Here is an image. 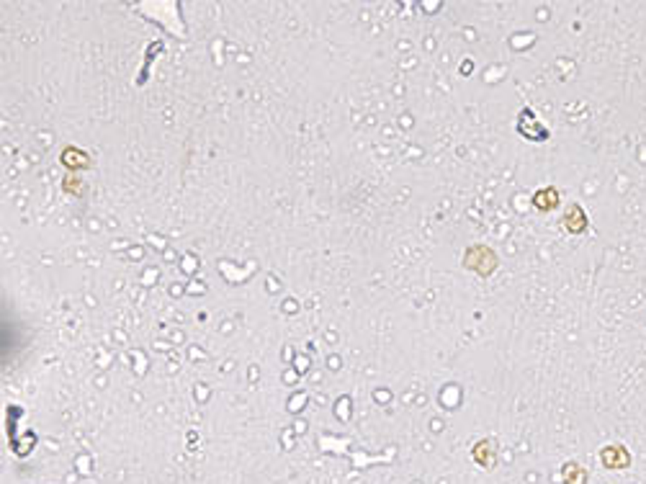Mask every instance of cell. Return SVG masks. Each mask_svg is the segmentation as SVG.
<instances>
[{"instance_id":"cell-9","label":"cell","mask_w":646,"mask_h":484,"mask_svg":"<svg viewBox=\"0 0 646 484\" xmlns=\"http://www.w3.org/2000/svg\"><path fill=\"white\" fill-rule=\"evenodd\" d=\"M62 191H65V193H73V196H78V193L83 191V178H78V176H67L65 181H62Z\"/></svg>"},{"instance_id":"cell-1","label":"cell","mask_w":646,"mask_h":484,"mask_svg":"<svg viewBox=\"0 0 646 484\" xmlns=\"http://www.w3.org/2000/svg\"><path fill=\"white\" fill-rule=\"evenodd\" d=\"M464 265L469 271H477L479 276H489L497 268V255L489 248H484V245H474V248L466 250Z\"/></svg>"},{"instance_id":"cell-6","label":"cell","mask_w":646,"mask_h":484,"mask_svg":"<svg viewBox=\"0 0 646 484\" xmlns=\"http://www.w3.org/2000/svg\"><path fill=\"white\" fill-rule=\"evenodd\" d=\"M59 160H62V165L70 170H85L88 165H90V155L78 150V147H65Z\"/></svg>"},{"instance_id":"cell-5","label":"cell","mask_w":646,"mask_h":484,"mask_svg":"<svg viewBox=\"0 0 646 484\" xmlns=\"http://www.w3.org/2000/svg\"><path fill=\"white\" fill-rule=\"evenodd\" d=\"M564 227L569 229L572 235H582V232L587 229V214H585V209H582L580 204H572L569 209H566Z\"/></svg>"},{"instance_id":"cell-7","label":"cell","mask_w":646,"mask_h":484,"mask_svg":"<svg viewBox=\"0 0 646 484\" xmlns=\"http://www.w3.org/2000/svg\"><path fill=\"white\" fill-rule=\"evenodd\" d=\"M533 204H536L538 212H554L559 206V191L549 186V188H541V191L533 193Z\"/></svg>"},{"instance_id":"cell-4","label":"cell","mask_w":646,"mask_h":484,"mask_svg":"<svg viewBox=\"0 0 646 484\" xmlns=\"http://www.w3.org/2000/svg\"><path fill=\"white\" fill-rule=\"evenodd\" d=\"M472 456L479 466L492 469L494 464H497V446H494V440H479V443L472 448Z\"/></svg>"},{"instance_id":"cell-3","label":"cell","mask_w":646,"mask_h":484,"mask_svg":"<svg viewBox=\"0 0 646 484\" xmlns=\"http://www.w3.org/2000/svg\"><path fill=\"white\" fill-rule=\"evenodd\" d=\"M518 132L523 134V137H528V140L533 142H546L549 140V129H546L544 124H538V119L533 116V111L530 109H523L520 114H518Z\"/></svg>"},{"instance_id":"cell-8","label":"cell","mask_w":646,"mask_h":484,"mask_svg":"<svg viewBox=\"0 0 646 484\" xmlns=\"http://www.w3.org/2000/svg\"><path fill=\"white\" fill-rule=\"evenodd\" d=\"M561 479H564V484H587V471L577 461H566L564 469H561Z\"/></svg>"},{"instance_id":"cell-2","label":"cell","mask_w":646,"mask_h":484,"mask_svg":"<svg viewBox=\"0 0 646 484\" xmlns=\"http://www.w3.org/2000/svg\"><path fill=\"white\" fill-rule=\"evenodd\" d=\"M600 461H603L605 469L621 471V469H628V466H631V454H628V448L626 446L613 443V446H605L603 451H600Z\"/></svg>"}]
</instances>
